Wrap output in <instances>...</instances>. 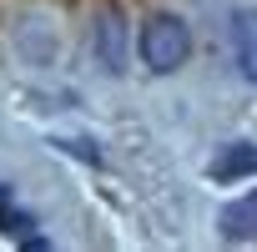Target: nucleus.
<instances>
[{"mask_svg": "<svg viewBox=\"0 0 257 252\" xmlns=\"http://www.w3.org/2000/svg\"><path fill=\"white\" fill-rule=\"evenodd\" d=\"M187 56H192V31H187L182 16H152V21L142 26V61H147L157 76L182 71Z\"/></svg>", "mask_w": 257, "mask_h": 252, "instance_id": "obj_1", "label": "nucleus"}, {"mask_svg": "<svg viewBox=\"0 0 257 252\" xmlns=\"http://www.w3.org/2000/svg\"><path fill=\"white\" fill-rule=\"evenodd\" d=\"M227 41H232V61H237V76L257 86V11H232L227 21Z\"/></svg>", "mask_w": 257, "mask_h": 252, "instance_id": "obj_2", "label": "nucleus"}, {"mask_svg": "<svg viewBox=\"0 0 257 252\" xmlns=\"http://www.w3.org/2000/svg\"><path fill=\"white\" fill-rule=\"evenodd\" d=\"M207 177H212V182H242V177H257V147H252V142H227V147H217Z\"/></svg>", "mask_w": 257, "mask_h": 252, "instance_id": "obj_3", "label": "nucleus"}, {"mask_svg": "<svg viewBox=\"0 0 257 252\" xmlns=\"http://www.w3.org/2000/svg\"><path fill=\"white\" fill-rule=\"evenodd\" d=\"M96 61L116 76V71H126V21L116 16V11H106L101 21H96Z\"/></svg>", "mask_w": 257, "mask_h": 252, "instance_id": "obj_4", "label": "nucleus"}, {"mask_svg": "<svg viewBox=\"0 0 257 252\" xmlns=\"http://www.w3.org/2000/svg\"><path fill=\"white\" fill-rule=\"evenodd\" d=\"M217 227H222L227 242H257V187H252L242 202H232V207L217 217Z\"/></svg>", "mask_w": 257, "mask_h": 252, "instance_id": "obj_5", "label": "nucleus"}, {"mask_svg": "<svg viewBox=\"0 0 257 252\" xmlns=\"http://www.w3.org/2000/svg\"><path fill=\"white\" fill-rule=\"evenodd\" d=\"M0 227H6L16 242H26V247H46V237L36 232V217H31L26 207H16V197H11L6 182H0Z\"/></svg>", "mask_w": 257, "mask_h": 252, "instance_id": "obj_6", "label": "nucleus"}, {"mask_svg": "<svg viewBox=\"0 0 257 252\" xmlns=\"http://www.w3.org/2000/svg\"><path fill=\"white\" fill-rule=\"evenodd\" d=\"M56 147H61V152H71V157H86V162H101V152H91V142H76V137H56Z\"/></svg>", "mask_w": 257, "mask_h": 252, "instance_id": "obj_7", "label": "nucleus"}]
</instances>
